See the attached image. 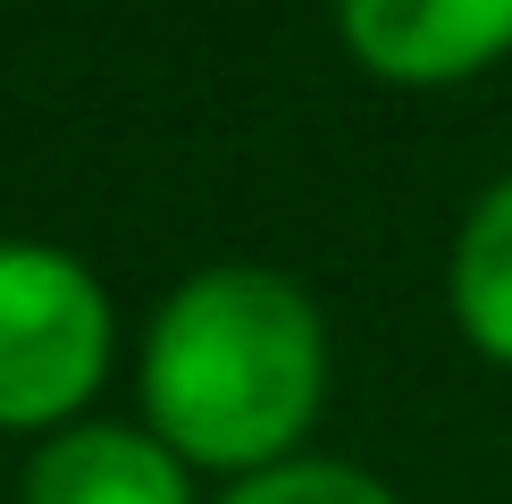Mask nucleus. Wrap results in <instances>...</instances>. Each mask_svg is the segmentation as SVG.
I'll use <instances>...</instances> for the list:
<instances>
[{"label": "nucleus", "instance_id": "f257e3e1", "mask_svg": "<svg viewBox=\"0 0 512 504\" xmlns=\"http://www.w3.org/2000/svg\"><path fill=\"white\" fill-rule=\"evenodd\" d=\"M328 395V328L319 303L277 269L219 261L185 278L143 336V420L202 471H269L294 462V437Z\"/></svg>", "mask_w": 512, "mask_h": 504}, {"label": "nucleus", "instance_id": "f03ea898", "mask_svg": "<svg viewBox=\"0 0 512 504\" xmlns=\"http://www.w3.org/2000/svg\"><path fill=\"white\" fill-rule=\"evenodd\" d=\"M110 294L59 244H0V429H68L110 370Z\"/></svg>", "mask_w": 512, "mask_h": 504}, {"label": "nucleus", "instance_id": "7ed1b4c3", "mask_svg": "<svg viewBox=\"0 0 512 504\" xmlns=\"http://www.w3.org/2000/svg\"><path fill=\"white\" fill-rule=\"evenodd\" d=\"M336 34L395 84H454L512 51V0H336Z\"/></svg>", "mask_w": 512, "mask_h": 504}, {"label": "nucleus", "instance_id": "20e7f679", "mask_svg": "<svg viewBox=\"0 0 512 504\" xmlns=\"http://www.w3.org/2000/svg\"><path fill=\"white\" fill-rule=\"evenodd\" d=\"M17 504H194V462L126 420H68L34 446Z\"/></svg>", "mask_w": 512, "mask_h": 504}, {"label": "nucleus", "instance_id": "39448f33", "mask_svg": "<svg viewBox=\"0 0 512 504\" xmlns=\"http://www.w3.org/2000/svg\"><path fill=\"white\" fill-rule=\"evenodd\" d=\"M445 303H454V320L479 353L512 362V168L462 219L454 261H445Z\"/></svg>", "mask_w": 512, "mask_h": 504}, {"label": "nucleus", "instance_id": "423d86ee", "mask_svg": "<svg viewBox=\"0 0 512 504\" xmlns=\"http://www.w3.org/2000/svg\"><path fill=\"white\" fill-rule=\"evenodd\" d=\"M219 504H403L387 479H370L361 462H328V454H294L269 462V471L236 479Z\"/></svg>", "mask_w": 512, "mask_h": 504}]
</instances>
